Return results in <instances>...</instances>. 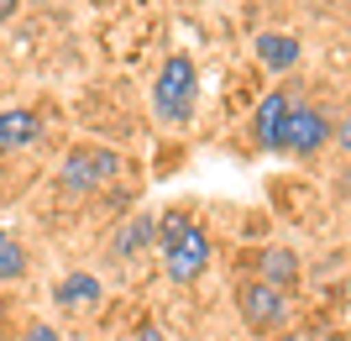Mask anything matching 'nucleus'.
Instances as JSON below:
<instances>
[{"instance_id": "nucleus-3", "label": "nucleus", "mask_w": 351, "mask_h": 341, "mask_svg": "<svg viewBox=\"0 0 351 341\" xmlns=\"http://www.w3.org/2000/svg\"><path fill=\"white\" fill-rule=\"evenodd\" d=\"M116 174H121V152H110V148H73L63 158V189L69 194H95Z\"/></svg>"}, {"instance_id": "nucleus-11", "label": "nucleus", "mask_w": 351, "mask_h": 341, "mask_svg": "<svg viewBox=\"0 0 351 341\" xmlns=\"http://www.w3.org/2000/svg\"><path fill=\"white\" fill-rule=\"evenodd\" d=\"M152 237H158V221H152V215H132V221H126V231H116L110 252H116V257H132L136 247H147Z\"/></svg>"}, {"instance_id": "nucleus-1", "label": "nucleus", "mask_w": 351, "mask_h": 341, "mask_svg": "<svg viewBox=\"0 0 351 341\" xmlns=\"http://www.w3.org/2000/svg\"><path fill=\"white\" fill-rule=\"evenodd\" d=\"M158 242H162V273L173 283H194L210 268V237L189 210H168L158 226Z\"/></svg>"}, {"instance_id": "nucleus-8", "label": "nucleus", "mask_w": 351, "mask_h": 341, "mask_svg": "<svg viewBox=\"0 0 351 341\" xmlns=\"http://www.w3.org/2000/svg\"><path fill=\"white\" fill-rule=\"evenodd\" d=\"M257 279L289 294L293 283H299V252H293V247H267V252H257Z\"/></svg>"}, {"instance_id": "nucleus-2", "label": "nucleus", "mask_w": 351, "mask_h": 341, "mask_svg": "<svg viewBox=\"0 0 351 341\" xmlns=\"http://www.w3.org/2000/svg\"><path fill=\"white\" fill-rule=\"evenodd\" d=\"M194 89H199V69H194L189 53L162 58L158 79H152V110H158V121L184 126V121L194 116Z\"/></svg>"}, {"instance_id": "nucleus-9", "label": "nucleus", "mask_w": 351, "mask_h": 341, "mask_svg": "<svg viewBox=\"0 0 351 341\" xmlns=\"http://www.w3.org/2000/svg\"><path fill=\"white\" fill-rule=\"evenodd\" d=\"M257 63L273 69V74H289L293 63H299V37H289V32H263V37H257Z\"/></svg>"}, {"instance_id": "nucleus-7", "label": "nucleus", "mask_w": 351, "mask_h": 341, "mask_svg": "<svg viewBox=\"0 0 351 341\" xmlns=\"http://www.w3.org/2000/svg\"><path fill=\"white\" fill-rule=\"evenodd\" d=\"M43 137V116L27 110V105H11V110H0V158H11V152L32 148Z\"/></svg>"}, {"instance_id": "nucleus-16", "label": "nucleus", "mask_w": 351, "mask_h": 341, "mask_svg": "<svg viewBox=\"0 0 351 341\" xmlns=\"http://www.w3.org/2000/svg\"><path fill=\"white\" fill-rule=\"evenodd\" d=\"M11 11H16V0H0V21H5Z\"/></svg>"}, {"instance_id": "nucleus-17", "label": "nucleus", "mask_w": 351, "mask_h": 341, "mask_svg": "<svg viewBox=\"0 0 351 341\" xmlns=\"http://www.w3.org/2000/svg\"><path fill=\"white\" fill-rule=\"evenodd\" d=\"M0 341H5V336H0Z\"/></svg>"}, {"instance_id": "nucleus-4", "label": "nucleus", "mask_w": 351, "mask_h": 341, "mask_svg": "<svg viewBox=\"0 0 351 341\" xmlns=\"http://www.w3.org/2000/svg\"><path fill=\"white\" fill-rule=\"evenodd\" d=\"M236 305H241V320H247L252 331H278L283 320H289V294L283 289H273V283L263 279H247L241 283V294H236Z\"/></svg>"}, {"instance_id": "nucleus-15", "label": "nucleus", "mask_w": 351, "mask_h": 341, "mask_svg": "<svg viewBox=\"0 0 351 341\" xmlns=\"http://www.w3.org/2000/svg\"><path fill=\"white\" fill-rule=\"evenodd\" d=\"M341 148H351V116H346V126H341Z\"/></svg>"}, {"instance_id": "nucleus-13", "label": "nucleus", "mask_w": 351, "mask_h": 341, "mask_svg": "<svg viewBox=\"0 0 351 341\" xmlns=\"http://www.w3.org/2000/svg\"><path fill=\"white\" fill-rule=\"evenodd\" d=\"M21 341H63V336H58V331H53V326H32V331H27V336H21Z\"/></svg>"}, {"instance_id": "nucleus-14", "label": "nucleus", "mask_w": 351, "mask_h": 341, "mask_svg": "<svg viewBox=\"0 0 351 341\" xmlns=\"http://www.w3.org/2000/svg\"><path fill=\"white\" fill-rule=\"evenodd\" d=\"M136 341H162V331H158V326H147V331H142Z\"/></svg>"}, {"instance_id": "nucleus-6", "label": "nucleus", "mask_w": 351, "mask_h": 341, "mask_svg": "<svg viewBox=\"0 0 351 341\" xmlns=\"http://www.w3.org/2000/svg\"><path fill=\"white\" fill-rule=\"evenodd\" d=\"M289 89H273V95H263V105H257V116H252V132H257V148L267 152H283V126H289Z\"/></svg>"}, {"instance_id": "nucleus-12", "label": "nucleus", "mask_w": 351, "mask_h": 341, "mask_svg": "<svg viewBox=\"0 0 351 341\" xmlns=\"http://www.w3.org/2000/svg\"><path fill=\"white\" fill-rule=\"evenodd\" d=\"M27 273V252H21V242L11 231H0V283H16Z\"/></svg>"}, {"instance_id": "nucleus-10", "label": "nucleus", "mask_w": 351, "mask_h": 341, "mask_svg": "<svg viewBox=\"0 0 351 341\" xmlns=\"http://www.w3.org/2000/svg\"><path fill=\"white\" fill-rule=\"evenodd\" d=\"M53 299H58L63 310H95L100 305V279L95 273H69V279H58Z\"/></svg>"}, {"instance_id": "nucleus-5", "label": "nucleus", "mask_w": 351, "mask_h": 341, "mask_svg": "<svg viewBox=\"0 0 351 341\" xmlns=\"http://www.w3.org/2000/svg\"><path fill=\"white\" fill-rule=\"evenodd\" d=\"M325 142H330V121H325L315 105H293L289 126H283V152H293V158H315Z\"/></svg>"}]
</instances>
